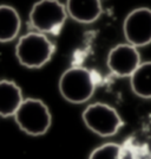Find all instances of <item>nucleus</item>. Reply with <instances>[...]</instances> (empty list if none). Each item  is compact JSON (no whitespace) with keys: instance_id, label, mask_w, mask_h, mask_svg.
<instances>
[{"instance_id":"nucleus-1","label":"nucleus","mask_w":151,"mask_h":159,"mask_svg":"<svg viewBox=\"0 0 151 159\" xmlns=\"http://www.w3.org/2000/svg\"><path fill=\"white\" fill-rule=\"evenodd\" d=\"M54 53V44L38 31L21 36L15 45V56L20 64L28 69H39L48 63Z\"/></svg>"},{"instance_id":"nucleus-2","label":"nucleus","mask_w":151,"mask_h":159,"mask_svg":"<svg viewBox=\"0 0 151 159\" xmlns=\"http://www.w3.org/2000/svg\"><path fill=\"white\" fill-rule=\"evenodd\" d=\"M13 118L20 129L32 137L45 134L52 125L50 108L44 101L33 98L24 99Z\"/></svg>"},{"instance_id":"nucleus-3","label":"nucleus","mask_w":151,"mask_h":159,"mask_svg":"<svg viewBox=\"0 0 151 159\" xmlns=\"http://www.w3.org/2000/svg\"><path fill=\"white\" fill-rule=\"evenodd\" d=\"M58 87L60 95L67 102L79 105L92 98L96 90V81L89 69L73 66L63 73Z\"/></svg>"},{"instance_id":"nucleus-4","label":"nucleus","mask_w":151,"mask_h":159,"mask_svg":"<svg viewBox=\"0 0 151 159\" xmlns=\"http://www.w3.org/2000/svg\"><path fill=\"white\" fill-rule=\"evenodd\" d=\"M67 17L65 4L59 0H38L28 14L33 29L44 34H58Z\"/></svg>"},{"instance_id":"nucleus-5","label":"nucleus","mask_w":151,"mask_h":159,"mask_svg":"<svg viewBox=\"0 0 151 159\" xmlns=\"http://www.w3.org/2000/svg\"><path fill=\"white\" fill-rule=\"evenodd\" d=\"M82 119L91 132L103 138L116 135L124 125L117 109L104 102L89 105L82 114Z\"/></svg>"},{"instance_id":"nucleus-6","label":"nucleus","mask_w":151,"mask_h":159,"mask_svg":"<svg viewBox=\"0 0 151 159\" xmlns=\"http://www.w3.org/2000/svg\"><path fill=\"white\" fill-rule=\"evenodd\" d=\"M123 33L126 43L136 48L151 44V8L138 7L125 17Z\"/></svg>"},{"instance_id":"nucleus-7","label":"nucleus","mask_w":151,"mask_h":159,"mask_svg":"<svg viewBox=\"0 0 151 159\" xmlns=\"http://www.w3.org/2000/svg\"><path fill=\"white\" fill-rule=\"evenodd\" d=\"M141 53L138 48L129 43H122L109 51L106 64L109 70L117 77H129L141 66Z\"/></svg>"},{"instance_id":"nucleus-8","label":"nucleus","mask_w":151,"mask_h":159,"mask_svg":"<svg viewBox=\"0 0 151 159\" xmlns=\"http://www.w3.org/2000/svg\"><path fill=\"white\" fill-rule=\"evenodd\" d=\"M69 17L82 24H91L102 16L103 7L100 0H66Z\"/></svg>"},{"instance_id":"nucleus-9","label":"nucleus","mask_w":151,"mask_h":159,"mask_svg":"<svg viewBox=\"0 0 151 159\" xmlns=\"http://www.w3.org/2000/svg\"><path fill=\"white\" fill-rule=\"evenodd\" d=\"M23 101L24 95L21 88L15 82L0 80V116H14Z\"/></svg>"},{"instance_id":"nucleus-10","label":"nucleus","mask_w":151,"mask_h":159,"mask_svg":"<svg viewBox=\"0 0 151 159\" xmlns=\"http://www.w3.org/2000/svg\"><path fill=\"white\" fill-rule=\"evenodd\" d=\"M21 19L18 11L10 5H0V43L14 40L20 32Z\"/></svg>"},{"instance_id":"nucleus-11","label":"nucleus","mask_w":151,"mask_h":159,"mask_svg":"<svg viewBox=\"0 0 151 159\" xmlns=\"http://www.w3.org/2000/svg\"><path fill=\"white\" fill-rule=\"evenodd\" d=\"M130 87L138 98L151 99V61L141 63L130 76Z\"/></svg>"},{"instance_id":"nucleus-12","label":"nucleus","mask_w":151,"mask_h":159,"mask_svg":"<svg viewBox=\"0 0 151 159\" xmlns=\"http://www.w3.org/2000/svg\"><path fill=\"white\" fill-rule=\"evenodd\" d=\"M123 147L115 143H105L96 147L89 159H122Z\"/></svg>"},{"instance_id":"nucleus-13","label":"nucleus","mask_w":151,"mask_h":159,"mask_svg":"<svg viewBox=\"0 0 151 159\" xmlns=\"http://www.w3.org/2000/svg\"><path fill=\"white\" fill-rule=\"evenodd\" d=\"M122 159H151V143L125 148L122 152Z\"/></svg>"}]
</instances>
